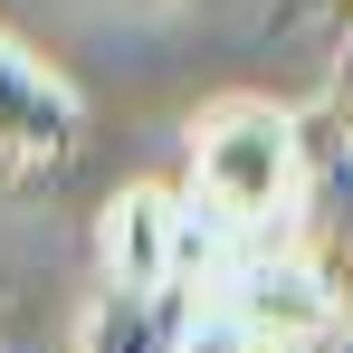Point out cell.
Masks as SVG:
<instances>
[{"instance_id": "cell-1", "label": "cell", "mask_w": 353, "mask_h": 353, "mask_svg": "<svg viewBox=\"0 0 353 353\" xmlns=\"http://www.w3.org/2000/svg\"><path fill=\"white\" fill-rule=\"evenodd\" d=\"M191 181L210 201V220L230 230H277L296 191V115L277 105H220L191 134Z\"/></svg>"}, {"instance_id": "cell-2", "label": "cell", "mask_w": 353, "mask_h": 353, "mask_svg": "<svg viewBox=\"0 0 353 353\" xmlns=\"http://www.w3.org/2000/svg\"><path fill=\"white\" fill-rule=\"evenodd\" d=\"M296 268L353 315V153L325 134V115H296Z\"/></svg>"}, {"instance_id": "cell-3", "label": "cell", "mask_w": 353, "mask_h": 353, "mask_svg": "<svg viewBox=\"0 0 353 353\" xmlns=\"http://www.w3.org/2000/svg\"><path fill=\"white\" fill-rule=\"evenodd\" d=\"M67 153H77V96L19 39H0V191L58 172Z\"/></svg>"}, {"instance_id": "cell-4", "label": "cell", "mask_w": 353, "mask_h": 353, "mask_svg": "<svg viewBox=\"0 0 353 353\" xmlns=\"http://www.w3.org/2000/svg\"><path fill=\"white\" fill-rule=\"evenodd\" d=\"M105 287H191V220L163 191H124L105 210Z\"/></svg>"}, {"instance_id": "cell-5", "label": "cell", "mask_w": 353, "mask_h": 353, "mask_svg": "<svg viewBox=\"0 0 353 353\" xmlns=\"http://www.w3.org/2000/svg\"><path fill=\"white\" fill-rule=\"evenodd\" d=\"M191 334V287H105L86 353H181Z\"/></svg>"}, {"instance_id": "cell-6", "label": "cell", "mask_w": 353, "mask_h": 353, "mask_svg": "<svg viewBox=\"0 0 353 353\" xmlns=\"http://www.w3.org/2000/svg\"><path fill=\"white\" fill-rule=\"evenodd\" d=\"M315 115H325V134L353 153V48L334 58V86H325V105H315Z\"/></svg>"}, {"instance_id": "cell-7", "label": "cell", "mask_w": 353, "mask_h": 353, "mask_svg": "<svg viewBox=\"0 0 353 353\" xmlns=\"http://www.w3.org/2000/svg\"><path fill=\"white\" fill-rule=\"evenodd\" d=\"M277 353H353V315H334L325 334H305V344H277Z\"/></svg>"}]
</instances>
